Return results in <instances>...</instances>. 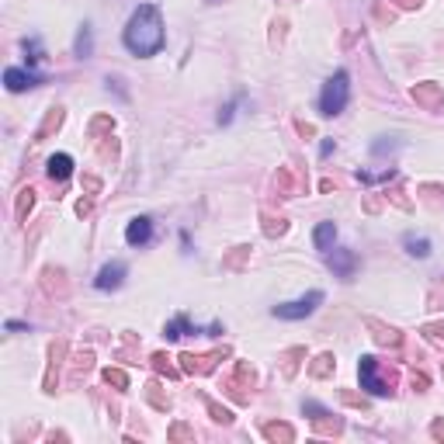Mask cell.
Masks as SVG:
<instances>
[{
	"mask_svg": "<svg viewBox=\"0 0 444 444\" xmlns=\"http://www.w3.org/2000/svg\"><path fill=\"white\" fill-rule=\"evenodd\" d=\"M357 378H361V389H368L371 396H392V382L378 378V361L371 355H364L357 361Z\"/></svg>",
	"mask_w": 444,
	"mask_h": 444,
	"instance_id": "277c9868",
	"label": "cell"
},
{
	"mask_svg": "<svg viewBox=\"0 0 444 444\" xmlns=\"http://www.w3.org/2000/svg\"><path fill=\"white\" fill-rule=\"evenodd\" d=\"M24 52H28V63L35 66V63L42 59V42H38V38H24Z\"/></svg>",
	"mask_w": 444,
	"mask_h": 444,
	"instance_id": "5bb4252c",
	"label": "cell"
},
{
	"mask_svg": "<svg viewBox=\"0 0 444 444\" xmlns=\"http://www.w3.org/2000/svg\"><path fill=\"white\" fill-rule=\"evenodd\" d=\"M264 434H267V438H285V441H292V438H295V434H292V427H278V424H267Z\"/></svg>",
	"mask_w": 444,
	"mask_h": 444,
	"instance_id": "9a60e30c",
	"label": "cell"
},
{
	"mask_svg": "<svg viewBox=\"0 0 444 444\" xmlns=\"http://www.w3.org/2000/svg\"><path fill=\"white\" fill-rule=\"evenodd\" d=\"M320 306H323V292L316 288V292H309V295H302V299H295V302L274 306L271 316H278V320H306V316H313Z\"/></svg>",
	"mask_w": 444,
	"mask_h": 444,
	"instance_id": "3957f363",
	"label": "cell"
},
{
	"mask_svg": "<svg viewBox=\"0 0 444 444\" xmlns=\"http://www.w3.org/2000/svg\"><path fill=\"white\" fill-rule=\"evenodd\" d=\"M7 330H10V334H28L31 327H24V323H14V320H7Z\"/></svg>",
	"mask_w": 444,
	"mask_h": 444,
	"instance_id": "ac0fdd59",
	"label": "cell"
},
{
	"mask_svg": "<svg viewBox=\"0 0 444 444\" xmlns=\"http://www.w3.org/2000/svg\"><path fill=\"white\" fill-rule=\"evenodd\" d=\"M403 247H406L410 257H420V261L431 257V240H427V236H413V233H406V236H403Z\"/></svg>",
	"mask_w": 444,
	"mask_h": 444,
	"instance_id": "7c38bea8",
	"label": "cell"
},
{
	"mask_svg": "<svg viewBox=\"0 0 444 444\" xmlns=\"http://www.w3.org/2000/svg\"><path fill=\"white\" fill-rule=\"evenodd\" d=\"M104 378H108V382H115V385H125V375H122V371H111V368H108V371H104Z\"/></svg>",
	"mask_w": 444,
	"mask_h": 444,
	"instance_id": "e0dca14e",
	"label": "cell"
},
{
	"mask_svg": "<svg viewBox=\"0 0 444 444\" xmlns=\"http://www.w3.org/2000/svg\"><path fill=\"white\" fill-rule=\"evenodd\" d=\"M313 243H316L320 254H330L334 243H337V226H334V222H320L316 233H313Z\"/></svg>",
	"mask_w": 444,
	"mask_h": 444,
	"instance_id": "30bf717a",
	"label": "cell"
},
{
	"mask_svg": "<svg viewBox=\"0 0 444 444\" xmlns=\"http://www.w3.org/2000/svg\"><path fill=\"white\" fill-rule=\"evenodd\" d=\"M327 264H330V271H334L337 278L351 281L355 271H357V257H355V250H330V254H327Z\"/></svg>",
	"mask_w": 444,
	"mask_h": 444,
	"instance_id": "ba28073f",
	"label": "cell"
},
{
	"mask_svg": "<svg viewBox=\"0 0 444 444\" xmlns=\"http://www.w3.org/2000/svg\"><path fill=\"white\" fill-rule=\"evenodd\" d=\"M125 274H129L125 261H111V264H104L101 271H97L94 288H97V292H115V288H122V285H125Z\"/></svg>",
	"mask_w": 444,
	"mask_h": 444,
	"instance_id": "5b68a950",
	"label": "cell"
},
{
	"mask_svg": "<svg viewBox=\"0 0 444 444\" xmlns=\"http://www.w3.org/2000/svg\"><path fill=\"white\" fill-rule=\"evenodd\" d=\"M320 153H323V157H330V153H334V139H327V143L320 146Z\"/></svg>",
	"mask_w": 444,
	"mask_h": 444,
	"instance_id": "d6986e66",
	"label": "cell"
},
{
	"mask_svg": "<svg viewBox=\"0 0 444 444\" xmlns=\"http://www.w3.org/2000/svg\"><path fill=\"white\" fill-rule=\"evenodd\" d=\"M208 3H215V0H208Z\"/></svg>",
	"mask_w": 444,
	"mask_h": 444,
	"instance_id": "ffe728a7",
	"label": "cell"
},
{
	"mask_svg": "<svg viewBox=\"0 0 444 444\" xmlns=\"http://www.w3.org/2000/svg\"><path fill=\"white\" fill-rule=\"evenodd\" d=\"M3 84L10 94H21V90H31L38 87V84H45V77L42 73H35V70H17V66H7L3 70Z\"/></svg>",
	"mask_w": 444,
	"mask_h": 444,
	"instance_id": "8992f818",
	"label": "cell"
},
{
	"mask_svg": "<svg viewBox=\"0 0 444 444\" xmlns=\"http://www.w3.org/2000/svg\"><path fill=\"white\" fill-rule=\"evenodd\" d=\"M122 42H125V49H129L132 56H143V59L157 56V52L164 49V42H167L160 7H157V3H139V7L132 10L125 31H122Z\"/></svg>",
	"mask_w": 444,
	"mask_h": 444,
	"instance_id": "6da1fadb",
	"label": "cell"
},
{
	"mask_svg": "<svg viewBox=\"0 0 444 444\" xmlns=\"http://www.w3.org/2000/svg\"><path fill=\"white\" fill-rule=\"evenodd\" d=\"M212 420H219V424H233V413H229V410H219V406H212Z\"/></svg>",
	"mask_w": 444,
	"mask_h": 444,
	"instance_id": "2e32d148",
	"label": "cell"
},
{
	"mask_svg": "<svg viewBox=\"0 0 444 444\" xmlns=\"http://www.w3.org/2000/svg\"><path fill=\"white\" fill-rule=\"evenodd\" d=\"M73 56H77V59H90V56H94V35H90V24H80L77 42H73Z\"/></svg>",
	"mask_w": 444,
	"mask_h": 444,
	"instance_id": "4fadbf2b",
	"label": "cell"
},
{
	"mask_svg": "<svg viewBox=\"0 0 444 444\" xmlns=\"http://www.w3.org/2000/svg\"><path fill=\"white\" fill-rule=\"evenodd\" d=\"M153 236H157V229H153V219L150 215H136L129 222V229H125V243L129 247H150Z\"/></svg>",
	"mask_w": 444,
	"mask_h": 444,
	"instance_id": "52a82bcc",
	"label": "cell"
},
{
	"mask_svg": "<svg viewBox=\"0 0 444 444\" xmlns=\"http://www.w3.org/2000/svg\"><path fill=\"white\" fill-rule=\"evenodd\" d=\"M184 334H201V327H191V320L180 313V316H174L167 327H164V337L167 341H178V337H184Z\"/></svg>",
	"mask_w": 444,
	"mask_h": 444,
	"instance_id": "8fae6325",
	"label": "cell"
},
{
	"mask_svg": "<svg viewBox=\"0 0 444 444\" xmlns=\"http://www.w3.org/2000/svg\"><path fill=\"white\" fill-rule=\"evenodd\" d=\"M348 101H351V77H348V70H337L320 90V115L337 118L348 108Z\"/></svg>",
	"mask_w": 444,
	"mask_h": 444,
	"instance_id": "7a4b0ae2",
	"label": "cell"
},
{
	"mask_svg": "<svg viewBox=\"0 0 444 444\" xmlns=\"http://www.w3.org/2000/svg\"><path fill=\"white\" fill-rule=\"evenodd\" d=\"M45 174L52 180H66L73 174V157H66V153H56V157H49V164H45Z\"/></svg>",
	"mask_w": 444,
	"mask_h": 444,
	"instance_id": "9c48e42d",
	"label": "cell"
}]
</instances>
